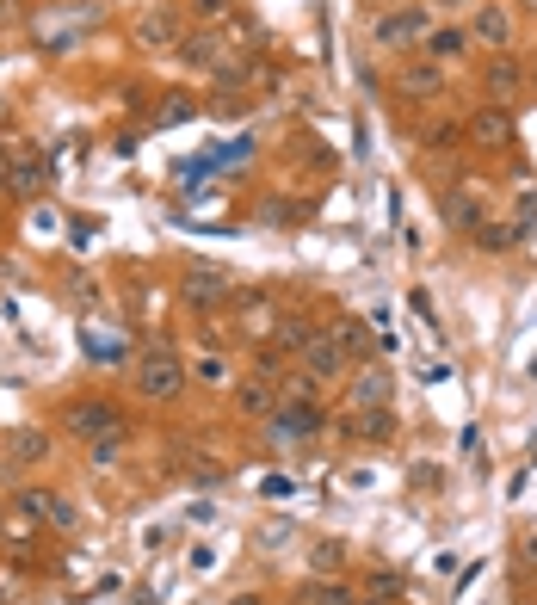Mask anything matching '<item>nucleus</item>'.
Wrapping results in <instances>:
<instances>
[{"instance_id":"obj_30","label":"nucleus","mask_w":537,"mask_h":605,"mask_svg":"<svg viewBox=\"0 0 537 605\" xmlns=\"http://www.w3.org/2000/svg\"><path fill=\"white\" fill-rule=\"evenodd\" d=\"M439 7H463V0H439Z\"/></svg>"},{"instance_id":"obj_13","label":"nucleus","mask_w":537,"mask_h":605,"mask_svg":"<svg viewBox=\"0 0 537 605\" xmlns=\"http://www.w3.org/2000/svg\"><path fill=\"white\" fill-rule=\"evenodd\" d=\"M470 38H482V44H494V50H507V44H513V19L500 13V7H482L476 25H470Z\"/></svg>"},{"instance_id":"obj_20","label":"nucleus","mask_w":537,"mask_h":605,"mask_svg":"<svg viewBox=\"0 0 537 605\" xmlns=\"http://www.w3.org/2000/svg\"><path fill=\"white\" fill-rule=\"evenodd\" d=\"M309 562H315V575H340V568H346V544L340 538H321L309 550Z\"/></svg>"},{"instance_id":"obj_12","label":"nucleus","mask_w":537,"mask_h":605,"mask_svg":"<svg viewBox=\"0 0 537 605\" xmlns=\"http://www.w3.org/2000/svg\"><path fill=\"white\" fill-rule=\"evenodd\" d=\"M173 56L186 62V68H217V62H223V44L210 38V31H198V38H179V44H173Z\"/></svg>"},{"instance_id":"obj_14","label":"nucleus","mask_w":537,"mask_h":605,"mask_svg":"<svg viewBox=\"0 0 537 605\" xmlns=\"http://www.w3.org/2000/svg\"><path fill=\"white\" fill-rule=\"evenodd\" d=\"M136 38L149 44V50H173L179 44V25H173V13H142L136 19Z\"/></svg>"},{"instance_id":"obj_9","label":"nucleus","mask_w":537,"mask_h":605,"mask_svg":"<svg viewBox=\"0 0 537 605\" xmlns=\"http://www.w3.org/2000/svg\"><path fill=\"white\" fill-rule=\"evenodd\" d=\"M470 142L476 149H500V142H513V112L507 105H482L470 118Z\"/></svg>"},{"instance_id":"obj_25","label":"nucleus","mask_w":537,"mask_h":605,"mask_svg":"<svg viewBox=\"0 0 537 605\" xmlns=\"http://www.w3.org/2000/svg\"><path fill=\"white\" fill-rule=\"evenodd\" d=\"M371 599H402V575H389V568H377V575H371Z\"/></svg>"},{"instance_id":"obj_2","label":"nucleus","mask_w":537,"mask_h":605,"mask_svg":"<svg viewBox=\"0 0 537 605\" xmlns=\"http://www.w3.org/2000/svg\"><path fill=\"white\" fill-rule=\"evenodd\" d=\"M136 389H142L149 402H173L179 389H186V371H179L173 352H149V359L136 365Z\"/></svg>"},{"instance_id":"obj_26","label":"nucleus","mask_w":537,"mask_h":605,"mask_svg":"<svg viewBox=\"0 0 537 605\" xmlns=\"http://www.w3.org/2000/svg\"><path fill=\"white\" fill-rule=\"evenodd\" d=\"M192 7H198V19H223V13H229V0H192Z\"/></svg>"},{"instance_id":"obj_11","label":"nucleus","mask_w":537,"mask_h":605,"mask_svg":"<svg viewBox=\"0 0 537 605\" xmlns=\"http://www.w3.org/2000/svg\"><path fill=\"white\" fill-rule=\"evenodd\" d=\"M463 50H470V31H457V25H433V31H426V38H420V56L426 62H451V56H463Z\"/></svg>"},{"instance_id":"obj_8","label":"nucleus","mask_w":537,"mask_h":605,"mask_svg":"<svg viewBox=\"0 0 537 605\" xmlns=\"http://www.w3.org/2000/svg\"><path fill=\"white\" fill-rule=\"evenodd\" d=\"M439 217H445V229H457V235H476V229L488 223V210H482V198H476V192H445Z\"/></svg>"},{"instance_id":"obj_19","label":"nucleus","mask_w":537,"mask_h":605,"mask_svg":"<svg viewBox=\"0 0 537 605\" xmlns=\"http://www.w3.org/2000/svg\"><path fill=\"white\" fill-rule=\"evenodd\" d=\"M7 180H13V192H38V155H7Z\"/></svg>"},{"instance_id":"obj_21","label":"nucleus","mask_w":537,"mask_h":605,"mask_svg":"<svg viewBox=\"0 0 537 605\" xmlns=\"http://www.w3.org/2000/svg\"><path fill=\"white\" fill-rule=\"evenodd\" d=\"M31 501V513H44V519H56V525H75V507L62 501V494H25Z\"/></svg>"},{"instance_id":"obj_23","label":"nucleus","mask_w":537,"mask_h":605,"mask_svg":"<svg viewBox=\"0 0 537 605\" xmlns=\"http://www.w3.org/2000/svg\"><path fill=\"white\" fill-rule=\"evenodd\" d=\"M235 402H241V414H254V420H266V414H272V396H266L260 383H241V389H235Z\"/></svg>"},{"instance_id":"obj_10","label":"nucleus","mask_w":537,"mask_h":605,"mask_svg":"<svg viewBox=\"0 0 537 605\" xmlns=\"http://www.w3.org/2000/svg\"><path fill=\"white\" fill-rule=\"evenodd\" d=\"M229 291H235V278H229V272H217V266H204V272H192V278H186L192 309H217Z\"/></svg>"},{"instance_id":"obj_29","label":"nucleus","mask_w":537,"mask_h":605,"mask_svg":"<svg viewBox=\"0 0 537 605\" xmlns=\"http://www.w3.org/2000/svg\"><path fill=\"white\" fill-rule=\"evenodd\" d=\"M519 7H525V13H537V0H519Z\"/></svg>"},{"instance_id":"obj_15","label":"nucleus","mask_w":537,"mask_h":605,"mask_svg":"<svg viewBox=\"0 0 537 605\" xmlns=\"http://www.w3.org/2000/svg\"><path fill=\"white\" fill-rule=\"evenodd\" d=\"M303 605H358V593H352L346 581H334V575H315V581L303 587Z\"/></svg>"},{"instance_id":"obj_6","label":"nucleus","mask_w":537,"mask_h":605,"mask_svg":"<svg viewBox=\"0 0 537 605\" xmlns=\"http://www.w3.org/2000/svg\"><path fill=\"white\" fill-rule=\"evenodd\" d=\"M396 93H402V99H439V93H445V68L426 62V56L408 62V68H396Z\"/></svg>"},{"instance_id":"obj_28","label":"nucleus","mask_w":537,"mask_h":605,"mask_svg":"<svg viewBox=\"0 0 537 605\" xmlns=\"http://www.w3.org/2000/svg\"><path fill=\"white\" fill-rule=\"evenodd\" d=\"M358 605H396V599H358Z\"/></svg>"},{"instance_id":"obj_5","label":"nucleus","mask_w":537,"mask_h":605,"mask_svg":"<svg viewBox=\"0 0 537 605\" xmlns=\"http://www.w3.org/2000/svg\"><path fill=\"white\" fill-rule=\"evenodd\" d=\"M303 365H309V377H315V383H328V377H340V371H346V352H340L334 328L303 340Z\"/></svg>"},{"instance_id":"obj_7","label":"nucleus","mask_w":537,"mask_h":605,"mask_svg":"<svg viewBox=\"0 0 537 605\" xmlns=\"http://www.w3.org/2000/svg\"><path fill=\"white\" fill-rule=\"evenodd\" d=\"M482 81H488L494 105H507V99H519V87H525V68H519V56L494 50V56H488V68H482Z\"/></svg>"},{"instance_id":"obj_3","label":"nucleus","mask_w":537,"mask_h":605,"mask_svg":"<svg viewBox=\"0 0 537 605\" xmlns=\"http://www.w3.org/2000/svg\"><path fill=\"white\" fill-rule=\"evenodd\" d=\"M389 396H396V377H389L383 365H358L352 383H346V402L352 408H389Z\"/></svg>"},{"instance_id":"obj_17","label":"nucleus","mask_w":537,"mask_h":605,"mask_svg":"<svg viewBox=\"0 0 537 605\" xmlns=\"http://www.w3.org/2000/svg\"><path fill=\"white\" fill-rule=\"evenodd\" d=\"M352 433H358V439H396V408H365V414H352Z\"/></svg>"},{"instance_id":"obj_4","label":"nucleus","mask_w":537,"mask_h":605,"mask_svg":"<svg viewBox=\"0 0 537 605\" xmlns=\"http://www.w3.org/2000/svg\"><path fill=\"white\" fill-rule=\"evenodd\" d=\"M62 420H68V433L99 439V433H112V426H118V408H112V402H99V396H75Z\"/></svg>"},{"instance_id":"obj_27","label":"nucleus","mask_w":537,"mask_h":605,"mask_svg":"<svg viewBox=\"0 0 537 605\" xmlns=\"http://www.w3.org/2000/svg\"><path fill=\"white\" fill-rule=\"evenodd\" d=\"M525 556H531V562H537V538H525Z\"/></svg>"},{"instance_id":"obj_1","label":"nucleus","mask_w":537,"mask_h":605,"mask_svg":"<svg viewBox=\"0 0 537 605\" xmlns=\"http://www.w3.org/2000/svg\"><path fill=\"white\" fill-rule=\"evenodd\" d=\"M426 31H433V25H426L420 7H383V13L371 19V44H377V50H408V44L426 38Z\"/></svg>"},{"instance_id":"obj_16","label":"nucleus","mask_w":537,"mask_h":605,"mask_svg":"<svg viewBox=\"0 0 537 605\" xmlns=\"http://www.w3.org/2000/svg\"><path fill=\"white\" fill-rule=\"evenodd\" d=\"M272 420H278V433H315V426H321V414L309 402H297V396H284V408Z\"/></svg>"},{"instance_id":"obj_18","label":"nucleus","mask_w":537,"mask_h":605,"mask_svg":"<svg viewBox=\"0 0 537 605\" xmlns=\"http://www.w3.org/2000/svg\"><path fill=\"white\" fill-rule=\"evenodd\" d=\"M13 457H19V464H44V457H50V439L38 433V426H19V433H13Z\"/></svg>"},{"instance_id":"obj_31","label":"nucleus","mask_w":537,"mask_h":605,"mask_svg":"<svg viewBox=\"0 0 537 605\" xmlns=\"http://www.w3.org/2000/svg\"><path fill=\"white\" fill-rule=\"evenodd\" d=\"M365 7H389V0H365Z\"/></svg>"},{"instance_id":"obj_22","label":"nucleus","mask_w":537,"mask_h":605,"mask_svg":"<svg viewBox=\"0 0 537 605\" xmlns=\"http://www.w3.org/2000/svg\"><path fill=\"white\" fill-rule=\"evenodd\" d=\"M87 451H93V464H118V451H124V426H112V433L87 439Z\"/></svg>"},{"instance_id":"obj_24","label":"nucleus","mask_w":537,"mask_h":605,"mask_svg":"<svg viewBox=\"0 0 537 605\" xmlns=\"http://www.w3.org/2000/svg\"><path fill=\"white\" fill-rule=\"evenodd\" d=\"M531 229H537V192H525V198H519V217H513V241H531Z\"/></svg>"}]
</instances>
